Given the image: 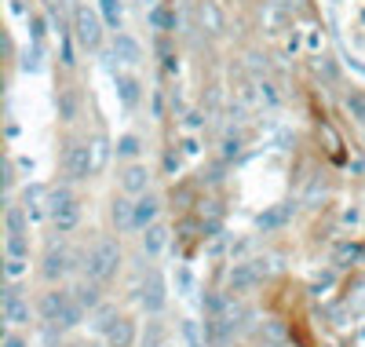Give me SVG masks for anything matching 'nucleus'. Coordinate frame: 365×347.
Segmentation results:
<instances>
[{
  "instance_id": "f03ea898",
  "label": "nucleus",
  "mask_w": 365,
  "mask_h": 347,
  "mask_svg": "<svg viewBox=\"0 0 365 347\" xmlns=\"http://www.w3.org/2000/svg\"><path fill=\"white\" fill-rule=\"evenodd\" d=\"M48 216L63 234L81 223V201H77V194L70 191V186H55V191L48 194Z\"/></svg>"
},
{
  "instance_id": "9b49d317",
  "label": "nucleus",
  "mask_w": 365,
  "mask_h": 347,
  "mask_svg": "<svg viewBox=\"0 0 365 347\" xmlns=\"http://www.w3.org/2000/svg\"><path fill=\"white\" fill-rule=\"evenodd\" d=\"M146 183H150V172L143 165H128L120 172V186H125V194H146Z\"/></svg>"
},
{
  "instance_id": "0eeeda50",
  "label": "nucleus",
  "mask_w": 365,
  "mask_h": 347,
  "mask_svg": "<svg viewBox=\"0 0 365 347\" xmlns=\"http://www.w3.org/2000/svg\"><path fill=\"white\" fill-rule=\"evenodd\" d=\"M63 169H66L70 179H88V176H91V146L70 143L66 154H63Z\"/></svg>"
},
{
  "instance_id": "f8f14e48",
  "label": "nucleus",
  "mask_w": 365,
  "mask_h": 347,
  "mask_svg": "<svg viewBox=\"0 0 365 347\" xmlns=\"http://www.w3.org/2000/svg\"><path fill=\"white\" fill-rule=\"evenodd\" d=\"M113 81H117V96H120V103H125L128 110L139 106V77H132V74H113Z\"/></svg>"
},
{
  "instance_id": "7ed1b4c3",
  "label": "nucleus",
  "mask_w": 365,
  "mask_h": 347,
  "mask_svg": "<svg viewBox=\"0 0 365 347\" xmlns=\"http://www.w3.org/2000/svg\"><path fill=\"white\" fill-rule=\"evenodd\" d=\"M4 245H8V256L19 260L29 256V212L19 205H8L4 212Z\"/></svg>"
},
{
  "instance_id": "4468645a",
  "label": "nucleus",
  "mask_w": 365,
  "mask_h": 347,
  "mask_svg": "<svg viewBox=\"0 0 365 347\" xmlns=\"http://www.w3.org/2000/svg\"><path fill=\"white\" fill-rule=\"evenodd\" d=\"M256 286V267L252 263H234L230 271V293H249Z\"/></svg>"
},
{
  "instance_id": "2eb2a0df",
  "label": "nucleus",
  "mask_w": 365,
  "mask_h": 347,
  "mask_svg": "<svg viewBox=\"0 0 365 347\" xmlns=\"http://www.w3.org/2000/svg\"><path fill=\"white\" fill-rule=\"evenodd\" d=\"M113 55L120 59V62H128V66H135V62L143 59V51H139V44L128 37V34H117V41H113Z\"/></svg>"
},
{
  "instance_id": "4be33fe9",
  "label": "nucleus",
  "mask_w": 365,
  "mask_h": 347,
  "mask_svg": "<svg viewBox=\"0 0 365 347\" xmlns=\"http://www.w3.org/2000/svg\"><path fill=\"white\" fill-rule=\"evenodd\" d=\"M347 110H354V117L365 124V96H361V91H351V96H347Z\"/></svg>"
},
{
  "instance_id": "20e7f679",
  "label": "nucleus",
  "mask_w": 365,
  "mask_h": 347,
  "mask_svg": "<svg viewBox=\"0 0 365 347\" xmlns=\"http://www.w3.org/2000/svg\"><path fill=\"white\" fill-rule=\"evenodd\" d=\"M117 263H120V245L117 241H99L96 248L88 252L84 271H88L91 281H106V278L117 274Z\"/></svg>"
},
{
  "instance_id": "ddd939ff",
  "label": "nucleus",
  "mask_w": 365,
  "mask_h": 347,
  "mask_svg": "<svg viewBox=\"0 0 365 347\" xmlns=\"http://www.w3.org/2000/svg\"><path fill=\"white\" fill-rule=\"evenodd\" d=\"M117 322H120V314H117V307H113V303H99L96 311H91V329L103 333V336H106Z\"/></svg>"
},
{
  "instance_id": "f257e3e1",
  "label": "nucleus",
  "mask_w": 365,
  "mask_h": 347,
  "mask_svg": "<svg viewBox=\"0 0 365 347\" xmlns=\"http://www.w3.org/2000/svg\"><path fill=\"white\" fill-rule=\"evenodd\" d=\"M41 318L55 329H73L84 318V303L66 289H51L41 296Z\"/></svg>"
},
{
  "instance_id": "f3484780",
  "label": "nucleus",
  "mask_w": 365,
  "mask_h": 347,
  "mask_svg": "<svg viewBox=\"0 0 365 347\" xmlns=\"http://www.w3.org/2000/svg\"><path fill=\"white\" fill-rule=\"evenodd\" d=\"M66 274V252H48V256H44V278L48 281H55V278H63Z\"/></svg>"
},
{
  "instance_id": "423d86ee",
  "label": "nucleus",
  "mask_w": 365,
  "mask_h": 347,
  "mask_svg": "<svg viewBox=\"0 0 365 347\" xmlns=\"http://www.w3.org/2000/svg\"><path fill=\"white\" fill-rule=\"evenodd\" d=\"M73 29H77V41H81V48H99V41H103V26H99V15L96 11H88V8H81L77 15H73Z\"/></svg>"
},
{
  "instance_id": "aec40b11",
  "label": "nucleus",
  "mask_w": 365,
  "mask_h": 347,
  "mask_svg": "<svg viewBox=\"0 0 365 347\" xmlns=\"http://www.w3.org/2000/svg\"><path fill=\"white\" fill-rule=\"evenodd\" d=\"M99 4H103V19L110 26H120V0H99Z\"/></svg>"
},
{
  "instance_id": "1a4fd4ad",
  "label": "nucleus",
  "mask_w": 365,
  "mask_h": 347,
  "mask_svg": "<svg viewBox=\"0 0 365 347\" xmlns=\"http://www.w3.org/2000/svg\"><path fill=\"white\" fill-rule=\"evenodd\" d=\"M158 212H161V201H158V194H139V201H135V231H146V227H154L158 223Z\"/></svg>"
},
{
  "instance_id": "39448f33",
  "label": "nucleus",
  "mask_w": 365,
  "mask_h": 347,
  "mask_svg": "<svg viewBox=\"0 0 365 347\" xmlns=\"http://www.w3.org/2000/svg\"><path fill=\"white\" fill-rule=\"evenodd\" d=\"M0 311H4V322H8L11 329L29 326V300L22 296L19 286H8V289H4V296H0Z\"/></svg>"
},
{
  "instance_id": "9d476101",
  "label": "nucleus",
  "mask_w": 365,
  "mask_h": 347,
  "mask_svg": "<svg viewBox=\"0 0 365 347\" xmlns=\"http://www.w3.org/2000/svg\"><path fill=\"white\" fill-rule=\"evenodd\" d=\"M165 245H168V227L165 223H154V227L143 231V252H146L150 260H158L161 252H165Z\"/></svg>"
},
{
  "instance_id": "412c9836",
  "label": "nucleus",
  "mask_w": 365,
  "mask_h": 347,
  "mask_svg": "<svg viewBox=\"0 0 365 347\" xmlns=\"http://www.w3.org/2000/svg\"><path fill=\"white\" fill-rule=\"evenodd\" d=\"M117 154H120V157H135V154H139V139H135V136H120V139H117Z\"/></svg>"
},
{
  "instance_id": "6ab92c4d",
  "label": "nucleus",
  "mask_w": 365,
  "mask_h": 347,
  "mask_svg": "<svg viewBox=\"0 0 365 347\" xmlns=\"http://www.w3.org/2000/svg\"><path fill=\"white\" fill-rule=\"evenodd\" d=\"M26 201H29V216H41L44 208H41V201H44V191H41V186H29V191H26Z\"/></svg>"
},
{
  "instance_id": "a211bd4d",
  "label": "nucleus",
  "mask_w": 365,
  "mask_h": 347,
  "mask_svg": "<svg viewBox=\"0 0 365 347\" xmlns=\"http://www.w3.org/2000/svg\"><path fill=\"white\" fill-rule=\"evenodd\" d=\"M58 114H63V121H73V114H77V99H73L70 88L58 91Z\"/></svg>"
},
{
  "instance_id": "6e6552de",
  "label": "nucleus",
  "mask_w": 365,
  "mask_h": 347,
  "mask_svg": "<svg viewBox=\"0 0 365 347\" xmlns=\"http://www.w3.org/2000/svg\"><path fill=\"white\" fill-rule=\"evenodd\" d=\"M139 300H143V307H146L150 314H158V311H161V307L168 303V289H165V278H161L158 271H150V274H146Z\"/></svg>"
},
{
  "instance_id": "dca6fc26",
  "label": "nucleus",
  "mask_w": 365,
  "mask_h": 347,
  "mask_svg": "<svg viewBox=\"0 0 365 347\" xmlns=\"http://www.w3.org/2000/svg\"><path fill=\"white\" fill-rule=\"evenodd\" d=\"M132 340H135V322H128V318H120V322L106 333V343H110V347H132Z\"/></svg>"
},
{
  "instance_id": "5701e85b",
  "label": "nucleus",
  "mask_w": 365,
  "mask_h": 347,
  "mask_svg": "<svg viewBox=\"0 0 365 347\" xmlns=\"http://www.w3.org/2000/svg\"><path fill=\"white\" fill-rule=\"evenodd\" d=\"M0 347H26V340L19 333H4V343H0Z\"/></svg>"
}]
</instances>
